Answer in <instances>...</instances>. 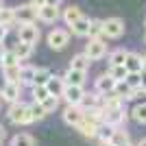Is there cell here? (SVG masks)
<instances>
[{
  "instance_id": "cell-16",
  "label": "cell",
  "mask_w": 146,
  "mask_h": 146,
  "mask_svg": "<svg viewBox=\"0 0 146 146\" xmlns=\"http://www.w3.org/2000/svg\"><path fill=\"white\" fill-rule=\"evenodd\" d=\"M90 24H92V20L83 15V18L76 20V22L70 26V29H72V33H74L76 37H90Z\"/></svg>"
},
{
  "instance_id": "cell-23",
  "label": "cell",
  "mask_w": 146,
  "mask_h": 146,
  "mask_svg": "<svg viewBox=\"0 0 146 146\" xmlns=\"http://www.w3.org/2000/svg\"><path fill=\"white\" fill-rule=\"evenodd\" d=\"M13 52L20 57V61H24V59H29V57L33 55V44H29V42H20V39H18V44L13 46Z\"/></svg>"
},
{
  "instance_id": "cell-13",
  "label": "cell",
  "mask_w": 146,
  "mask_h": 146,
  "mask_svg": "<svg viewBox=\"0 0 146 146\" xmlns=\"http://www.w3.org/2000/svg\"><path fill=\"white\" fill-rule=\"evenodd\" d=\"M124 66L129 72H144V57H140L137 52H129Z\"/></svg>"
},
{
  "instance_id": "cell-2",
  "label": "cell",
  "mask_w": 146,
  "mask_h": 146,
  "mask_svg": "<svg viewBox=\"0 0 146 146\" xmlns=\"http://www.w3.org/2000/svg\"><path fill=\"white\" fill-rule=\"evenodd\" d=\"M85 55L92 61H98L107 55V44L100 39V37H90V44L85 46Z\"/></svg>"
},
{
  "instance_id": "cell-14",
  "label": "cell",
  "mask_w": 146,
  "mask_h": 146,
  "mask_svg": "<svg viewBox=\"0 0 146 146\" xmlns=\"http://www.w3.org/2000/svg\"><path fill=\"white\" fill-rule=\"evenodd\" d=\"M98 127L100 124H96V122H92V120H87V118H83V120L79 122V131H81V135L83 137H98Z\"/></svg>"
},
{
  "instance_id": "cell-32",
  "label": "cell",
  "mask_w": 146,
  "mask_h": 146,
  "mask_svg": "<svg viewBox=\"0 0 146 146\" xmlns=\"http://www.w3.org/2000/svg\"><path fill=\"white\" fill-rule=\"evenodd\" d=\"M127 55H129V52H127V50H113V52H111V55H109V68L111 66H124V61H127Z\"/></svg>"
},
{
  "instance_id": "cell-33",
  "label": "cell",
  "mask_w": 146,
  "mask_h": 146,
  "mask_svg": "<svg viewBox=\"0 0 146 146\" xmlns=\"http://www.w3.org/2000/svg\"><path fill=\"white\" fill-rule=\"evenodd\" d=\"M127 142H129V133L124 131V129L116 127V129H113V135H111V144L120 146V144H127Z\"/></svg>"
},
{
  "instance_id": "cell-7",
  "label": "cell",
  "mask_w": 146,
  "mask_h": 146,
  "mask_svg": "<svg viewBox=\"0 0 146 146\" xmlns=\"http://www.w3.org/2000/svg\"><path fill=\"white\" fill-rule=\"evenodd\" d=\"M61 98H66L68 105H81L85 98V90H83V85H68L66 83V90H63Z\"/></svg>"
},
{
  "instance_id": "cell-20",
  "label": "cell",
  "mask_w": 146,
  "mask_h": 146,
  "mask_svg": "<svg viewBox=\"0 0 146 146\" xmlns=\"http://www.w3.org/2000/svg\"><path fill=\"white\" fill-rule=\"evenodd\" d=\"M113 92H116L120 98H124V100H133V98H135V90L129 85L127 81H118V83H116V90H113Z\"/></svg>"
},
{
  "instance_id": "cell-4",
  "label": "cell",
  "mask_w": 146,
  "mask_h": 146,
  "mask_svg": "<svg viewBox=\"0 0 146 146\" xmlns=\"http://www.w3.org/2000/svg\"><path fill=\"white\" fill-rule=\"evenodd\" d=\"M68 39H70V33L63 29H52L48 33V46L52 50H63L68 46Z\"/></svg>"
},
{
  "instance_id": "cell-27",
  "label": "cell",
  "mask_w": 146,
  "mask_h": 146,
  "mask_svg": "<svg viewBox=\"0 0 146 146\" xmlns=\"http://www.w3.org/2000/svg\"><path fill=\"white\" fill-rule=\"evenodd\" d=\"M50 76H52V72H50L48 68H37L35 70V79H33V85H46V83L50 81Z\"/></svg>"
},
{
  "instance_id": "cell-42",
  "label": "cell",
  "mask_w": 146,
  "mask_h": 146,
  "mask_svg": "<svg viewBox=\"0 0 146 146\" xmlns=\"http://www.w3.org/2000/svg\"><path fill=\"white\" fill-rule=\"evenodd\" d=\"M5 135H7V133H5V129H2V124H0V144L5 142Z\"/></svg>"
},
{
  "instance_id": "cell-40",
  "label": "cell",
  "mask_w": 146,
  "mask_h": 146,
  "mask_svg": "<svg viewBox=\"0 0 146 146\" xmlns=\"http://www.w3.org/2000/svg\"><path fill=\"white\" fill-rule=\"evenodd\" d=\"M7 33H9V26H2V24H0V42L7 37Z\"/></svg>"
},
{
  "instance_id": "cell-48",
  "label": "cell",
  "mask_w": 146,
  "mask_h": 146,
  "mask_svg": "<svg viewBox=\"0 0 146 146\" xmlns=\"http://www.w3.org/2000/svg\"><path fill=\"white\" fill-rule=\"evenodd\" d=\"M120 146H131V144H129V142H127V144H120Z\"/></svg>"
},
{
  "instance_id": "cell-19",
  "label": "cell",
  "mask_w": 146,
  "mask_h": 146,
  "mask_svg": "<svg viewBox=\"0 0 146 146\" xmlns=\"http://www.w3.org/2000/svg\"><path fill=\"white\" fill-rule=\"evenodd\" d=\"M46 87H48L50 94H55V96H63V90H66V79L63 76H50V81L46 83Z\"/></svg>"
},
{
  "instance_id": "cell-28",
  "label": "cell",
  "mask_w": 146,
  "mask_h": 146,
  "mask_svg": "<svg viewBox=\"0 0 146 146\" xmlns=\"http://www.w3.org/2000/svg\"><path fill=\"white\" fill-rule=\"evenodd\" d=\"M81 107H83V109H90V107H103V96H98V92H94V94H85Z\"/></svg>"
},
{
  "instance_id": "cell-5",
  "label": "cell",
  "mask_w": 146,
  "mask_h": 146,
  "mask_svg": "<svg viewBox=\"0 0 146 146\" xmlns=\"http://www.w3.org/2000/svg\"><path fill=\"white\" fill-rule=\"evenodd\" d=\"M18 39H20V42L35 44L37 39H39V29L35 26V22H26V24H20V26H18Z\"/></svg>"
},
{
  "instance_id": "cell-6",
  "label": "cell",
  "mask_w": 146,
  "mask_h": 146,
  "mask_svg": "<svg viewBox=\"0 0 146 146\" xmlns=\"http://www.w3.org/2000/svg\"><path fill=\"white\" fill-rule=\"evenodd\" d=\"M83 118H85V109L81 105H68L66 109H63V120L70 127H79V122Z\"/></svg>"
},
{
  "instance_id": "cell-45",
  "label": "cell",
  "mask_w": 146,
  "mask_h": 146,
  "mask_svg": "<svg viewBox=\"0 0 146 146\" xmlns=\"http://www.w3.org/2000/svg\"><path fill=\"white\" fill-rule=\"evenodd\" d=\"M46 5H59V0H48Z\"/></svg>"
},
{
  "instance_id": "cell-34",
  "label": "cell",
  "mask_w": 146,
  "mask_h": 146,
  "mask_svg": "<svg viewBox=\"0 0 146 146\" xmlns=\"http://www.w3.org/2000/svg\"><path fill=\"white\" fill-rule=\"evenodd\" d=\"M105 35V20H92L90 37H103Z\"/></svg>"
},
{
  "instance_id": "cell-30",
  "label": "cell",
  "mask_w": 146,
  "mask_h": 146,
  "mask_svg": "<svg viewBox=\"0 0 146 146\" xmlns=\"http://www.w3.org/2000/svg\"><path fill=\"white\" fill-rule=\"evenodd\" d=\"M11 146H35V140H33V135H29V133H18L11 140Z\"/></svg>"
},
{
  "instance_id": "cell-22",
  "label": "cell",
  "mask_w": 146,
  "mask_h": 146,
  "mask_svg": "<svg viewBox=\"0 0 146 146\" xmlns=\"http://www.w3.org/2000/svg\"><path fill=\"white\" fill-rule=\"evenodd\" d=\"M29 111H31V118H33V122H39V120H44V118L48 116L46 107H44L39 100H33V103L29 105Z\"/></svg>"
},
{
  "instance_id": "cell-38",
  "label": "cell",
  "mask_w": 146,
  "mask_h": 146,
  "mask_svg": "<svg viewBox=\"0 0 146 146\" xmlns=\"http://www.w3.org/2000/svg\"><path fill=\"white\" fill-rule=\"evenodd\" d=\"M124 81H127L133 90H137V87H142V72H129Z\"/></svg>"
},
{
  "instance_id": "cell-35",
  "label": "cell",
  "mask_w": 146,
  "mask_h": 146,
  "mask_svg": "<svg viewBox=\"0 0 146 146\" xmlns=\"http://www.w3.org/2000/svg\"><path fill=\"white\" fill-rule=\"evenodd\" d=\"M113 129L116 127H111V124H100L98 127V137H100V142H111V135H113Z\"/></svg>"
},
{
  "instance_id": "cell-3",
  "label": "cell",
  "mask_w": 146,
  "mask_h": 146,
  "mask_svg": "<svg viewBox=\"0 0 146 146\" xmlns=\"http://www.w3.org/2000/svg\"><path fill=\"white\" fill-rule=\"evenodd\" d=\"M37 15H39V7L35 5H20L15 7V18H18V24H26V22H35Z\"/></svg>"
},
{
  "instance_id": "cell-47",
  "label": "cell",
  "mask_w": 146,
  "mask_h": 146,
  "mask_svg": "<svg viewBox=\"0 0 146 146\" xmlns=\"http://www.w3.org/2000/svg\"><path fill=\"white\" fill-rule=\"evenodd\" d=\"M144 72H146V57H144Z\"/></svg>"
},
{
  "instance_id": "cell-18",
  "label": "cell",
  "mask_w": 146,
  "mask_h": 146,
  "mask_svg": "<svg viewBox=\"0 0 146 146\" xmlns=\"http://www.w3.org/2000/svg\"><path fill=\"white\" fill-rule=\"evenodd\" d=\"M85 74H87L85 70H74V68H70L63 79H66L68 85H83V83H85Z\"/></svg>"
},
{
  "instance_id": "cell-29",
  "label": "cell",
  "mask_w": 146,
  "mask_h": 146,
  "mask_svg": "<svg viewBox=\"0 0 146 146\" xmlns=\"http://www.w3.org/2000/svg\"><path fill=\"white\" fill-rule=\"evenodd\" d=\"M20 68L22 66H11V68H2L7 83H20Z\"/></svg>"
},
{
  "instance_id": "cell-10",
  "label": "cell",
  "mask_w": 146,
  "mask_h": 146,
  "mask_svg": "<svg viewBox=\"0 0 146 146\" xmlns=\"http://www.w3.org/2000/svg\"><path fill=\"white\" fill-rule=\"evenodd\" d=\"M116 83H118V81L113 79L109 72L100 74V76L96 79V92H98V94H111V92L116 90Z\"/></svg>"
},
{
  "instance_id": "cell-39",
  "label": "cell",
  "mask_w": 146,
  "mask_h": 146,
  "mask_svg": "<svg viewBox=\"0 0 146 146\" xmlns=\"http://www.w3.org/2000/svg\"><path fill=\"white\" fill-rule=\"evenodd\" d=\"M59 98H61V96H55V94H50L46 100H42V105L46 107V111H48V113H50V111H55L57 107H59Z\"/></svg>"
},
{
  "instance_id": "cell-9",
  "label": "cell",
  "mask_w": 146,
  "mask_h": 146,
  "mask_svg": "<svg viewBox=\"0 0 146 146\" xmlns=\"http://www.w3.org/2000/svg\"><path fill=\"white\" fill-rule=\"evenodd\" d=\"M59 15H61L59 5H44V7H39L37 20H42V22H46V24H52V22L59 20Z\"/></svg>"
},
{
  "instance_id": "cell-49",
  "label": "cell",
  "mask_w": 146,
  "mask_h": 146,
  "mask_svg": "<svg viewBox=\"0 0 146 146\" xmlns=\"http://www.w3.org/2000/svg\"><path fill=\"white\" fill-rule=\"evenodd\" d=\"M0 7H2V0H0Z\"/></svg>"
},
{
  "instance_id": "cell-17",
  "label": "cell",
  "mask_w": 146,
  "mask_h": 146,
  "mask_svg": "<svg viewBox=\"0 0 146 146\" xmlns=\"http://www.w3.org/2000/svg\"><path fill=\"white\" fill-rule=\"evenodd\" d=\"M0 24L9 26V29H11L13 24H18V18H15V9H13V7H0Z\"/></svg>"
},
{
  "instance_id": "cell-15",
  "label": "cell",
  "mask_w": 146,
  "mask_h": 146,
  "mask_svg": "<svg viewBox=\"0 0 146 146\" xmlns=\"http://www.w3.org/2000/svg\"><path fill=\"white\" fill-rule=\"evenodd\" d=\"M122 103H124V98H120L116 92H111V94H103V109L109 111V109H122Z\"/></svg>"
},
{
  "instance_id": "cell-25",
  "label": "cell",
  "mask_w": 146,
  "mask_h": 146,
  "mask_svg": "<svg viewBox=\"0 0 146 146\" xmlns=\"http://www.w3.org/2000/svg\"><path fill=\"white\" fill-rule=\"evenodd\" d=\"M83 18V13H81V9L79 7H68V9H63V20H66V24L68 26H72L74 22H76V20H81Z\"/></svg>"
},
{
  "instance_id": "cell-37",
  "label": "cell",
  "mask_w": 146,
  "mask_h": 146,
  "mask_svg": "<svg viewBox=\"0 0 146 146\" xmlns=\"http://www.w3.org/2000/svg\"><path fill=\"white\" fill-rule=\"evenodd\" d=\"M109 74L116 81H124V79H127V74H129V70H127V66H111L109 68Z\"/></svg>"
},
{
  "instance_id": "cell-24",
  "label": "cell",
  "mask_w": 146,
  "mask_h": 146,
  "mask_svg": "<svg viewBox=\"0 0 146 146\" xmlns=\"http://www.w3.org/2000/svg\"><path fill=\"white\" fill-rule=\"evenodd\" d=\"M35 70L37 68H33V66H22L20 68V85H33Z\"/></svg>"
},
{
  "instance_id": "cell-36",
  "label": "cell",
  "mask_w": 146,
  "mask_h": 146,
  "mask_svg": "<svg viewBox=\"0 0 146 146\" xmlns=\"http://www.w3.org/2000/svg\"><path fill=\"white\" fill-rule=\"evenodd\" d=\"M50 96V92H48V87L46 85H33V100H46V98Z\"/></svg>"
},
{
  "instance_id": "cell-31",
  "label": "cell",
  "mask_w": 146,
  "mask_h": 146,
  "mask_svg": "<svg viewBox=\"0 0 146 146\" xmlns=\"http://www.w3.org/2000/svg\"><path fill=\"white\" fill-rule=\"evenodd\" d=\"M131 116H133V120H135V122H140V124H146V103L135 105L133 109H131Z\"/></svg>"
},
{
  "instance_id": "cell-43",
  "label": "cell",
  "mask_w": 146,
  "mask_h": 146,
  "mask_svg": "<svg viewBox=\"0 0 146 146\" xmlns=\"http://www.w3.org/2000/svg\"><path fill=\"white\" fill-rule=\"evenodd\" d=\"M142 87L146 90V74H142Z\"/></svg>"
},
{
  "instance_id": "cell-46",
  "label": "cell",
  "mask_w": 146,
  "mask_h": 146,
  "mask_svg": "<svg viewBox=\"0 0 146 146\" xmlns=\"http://www.w3.org/2000/svg\"><path fill=\"white\" fill-rule=\"evenodd\" d=\"M137 146H146V137H144V140H142V142H140Z\"/></svg>"
},
{
  "instance_id": "cell-11",
  "label": "cell",
  "mask_w": 146,
  "mask_h": 146,
  "mask_svg": "<svg viewBox=\"0 0 146 146\" xmlns=\"http://www.w3.org/2000/svg\"><path fill=\"white\" fill-rule=\"evenodd\" d=\"M20 92H22V85H20V83H5V87H2V98H5L7 103H18Z\"/></svg>"
},
{
  "instance_id": "cell-1",
  "label": "cell",
  "mask_w": 146,
  "mask_h": 146,
  "mask_svg": "<svg viewBox=\"0 0 146 146\" xmlns=\"http://www.w3.org/2000/svg\"><path fill=\"white\" fill-rule=\"evenodd\" d=\"M7 116H9V120L13 122V124H31L33 122V118H31V111H29V105L24 103H11V107H9V111H7Z\"/></svg>"
},
{
  "instance_id": "cell-12",
  "label": "cell",
  "mask_w": 146,
  "mask_h": 146,
  "mask_svg": "<svg viewBox=\"0 0 146 146\" xmlns=\"http://www.w3.org/2000/svg\"><path fill=\"white\" fill-rule=\"evenodd\" d=\"M124 120H127L124 109H109V111H105V118H103L105 124H111V127H120Z\"/></svg>"
},
{
  "instance_id": "cell-21",
  "label": "cell",
  "mask_w": 146,
  "mask_h": 146,
  "mask_svg": "<svg viewBox=\"0 0 146 146\" xmlns=\"http://www.w3.org/2000/svg\"><path fill=\"white\" fill-rule=\"evenodd\" d=\"M0 66L2 68H11V66H20V57L13 52V48L2 50L0 52Z\"/></svg>"
},
{
  "instance_id": "cell-44",
  "label": "cell",
  "mask_w": 146,
  "mask_h": 146,
  "mask_svg": "<svg viewBox=\"0 0 146 146\" xmlns=\"http://www.w3.org/2000/svg\"><path fill=\"white\" fill-rule=\"evenodd\" d=\"M100 146H116V144H111V142H100Z\"/></svg>"
},
{
  "instance_id": "cell-26",
  "label": "cell",
  "mask_w": 146,
  "mask_h": 146,
  "mask_svg": "<svg viewBox=\"0 0 146 146\" xmlns=\"http://www.w3.org/2000/svg\"><path fill=\"white\" fill-rule=\"evenodd\" d=\"M90 63H92V59L83 52V55H76V57H72V63H70V68H74V70H90Z\"/></svg>"
},
{
  "instance_id": "cell-8",
  "label": "cell",
  "mask_w": 146,
  "mask_h": 146,
  "mask_svg": "<svg viewBox=\"0 0 146 146\" xmlns=\"http://www.w3.org/2000/svg\"><path fill=\"white\" fill-rule=\"evenodd\" d=\"M124 33V22L120 18H107L105 20V37H111V39H118Z\"/></svg>"
},
{
  "instance_id": "cell-41",
  "label": "cell",
  "mask_w": 146,
  "mask_h": 146,
  "mask_svg": "<svg viewBox=\"0 0 146 146\" xmlns=\"http://www.w3.org/2000/svg\"><path fill=\"white\" fill-rule=\"evenodd\" d=\"M48 2V0H31V5H35V7H44Z\"/></svg>"
}]
</instances>
